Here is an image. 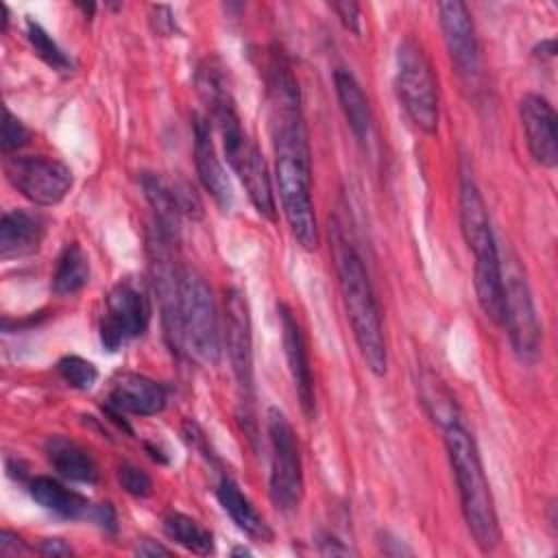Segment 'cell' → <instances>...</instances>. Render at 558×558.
Wrapping results in <instances>:
<instances>
[{"instance_id": "obj_24", "label": "cell", "mask_w": 558, "mask_h": 558, "mask_svg": "<svg viewBox=\"0 0 558 558\" xmlns=\"http://www.w3.org/2000/svg\"><path fill=\"white\" fill-rule=\"evenodd\" d=\"M163 532L170 541L181 545L183 549L207 556L214 551V536L207 527H203L196 519L181 514V512H170L163 519Z\"/></svg>"}, {"instance_id": "obj_18", "label": "cell", "mask_w": 558, "mask_h": 558, "mask_svg": "<svg viewBox=\"0 0 558 558\" xmlns=\"http://www.w3.org/2000/svg\"><path fill=\"white\" fill-rule=\"evenodd\" d=\"M46 233V222L39 214L11 209L0 220V257L15 259L39 248Z\"/></svg>"}, {"instance_id": "obj_5", "label": "cell", "mask_w": 558, "mask_h": 558, "mask_svg": "<svg viewBox=\"0 0 558 558\" xmlns=\"http://www.w3.org/2000/svg\"><path fill=\"white\" fill-rule=\"evenodd\" d=\"M395 89L410 122L434 135L440 118L438 83L425 48L414 37H405L397 48Z\"/></svg>"}, {"instance_id": "obj_23", "label": "cell", "mask_w": 558, "mask_h": 558, "mask_svg": "<svg viewBox=\"0 0 558 558\" xmlns=\"http://www.w3.org/2000/svg\"><path fill=\"white\" fill-rule=\"evenodd\" d=\"M89 281V262L85 251L76 242H68L57 259L52 272V292L70 296L81 292Z\"/></svg>"}, {"instance_id": "obj_6", "label": "cell", "mask_w": 558, "mask_h": 558, "mask_svg": "<svg viewBox=\"0 0 558 558\" xmlns=\"http://www.w3.org/2000/svg\"><path fill=\"white\" fill-rule=\"evenodd\" d=\"M181 331L183 347L196 360L216 366L220 362V323L207 281L192 268L181 272Z\"/></svg>"}, {"instance_id": "obj_2", "label": "cell", "mask_w": 558, "mask_h": 558, "mask_svg": "<svg viewBox=\"0 0 558 558\" xmlns=\"http://www.w3.org/2000/svg\"><path fill=\"white\" fill-rule=\"evenodd\" d=\"M331 248L338 272V286L347 316L351 320L353 338L368 371L381 377L388 371V349L377 296L373 292L362 255L357 253L355 244L349 240L344 227L336 218L331 220Z\"/></svg>"}, {"instance_id": "obj_10", "label": "cell", "mask_w": 558, "mask_h": 558, "mask_svg": "<svg viewBox=\"0 0 558 558\" xmlns=\"http://www.w3.org/2000/svg\"><path fill=\"white\" fill-rule=\"evenodd\" d=\"M501 325L508 331L517 357L525 364H534L541 355V325L530 286L521 272L504 277Z\"/></svg>"}, {"instance_id": "obj_11", "label": "cell", "mask_w": 558, "mask_h": 558, "mask_svg": "<svg viewBox=\"0 0 558 558\" xmlns=\"http://www.w3.org/2000/svg\"><path fill=\"white\" fill-rule=\"evenodd\" d=\"M225 340L229 362L238 381L240 403L253 405V342H251V318L248 307L240 290H229L225 296Z\"/></svg>"}, {"instance_id": "obj_31", "label": "cell", "mask_w": 558, "mask_h": 558, "mask_svg": "<svg viewBox=\"0 0 558 558\" xmlns=\"http://www.w3.org/2000/svg\"><path fill=\"white\" fill-rule=\"evenodd\" d=\"M22 549H24V545L17 538V534H13L9 530L0 532V556H13V554H20Z\"/></svg>"}, {"instance_id": "obj_29", "label": "cell", "mask_w": 558, "mask_h": 558, "mask_svg": "<svg viewBox=\"0 0 558 558\" xmlns=\"http://www.w3.org/2000/svg\"><path fill=\"white\" fill-rule=\"evenodd\" d=\"M28 142V129L9 111L4 109V122H2V153L11 155L13 150L22 148Z\"/></svg>"}, {"instance_id": "obj_20", "label": "cell", "mask_w": 558, "mask_h": 558, "mask_svg": "<svg viewBox=\"0 0 558 558\" xmlns=\"http://www.w3.org/2000/svg\"><path fill=\"white\" fill-rule=\"evenodd\" d=\"M216 497L222 506V510L231 517V521L242 530L246 536L255 541H272V530L266 523V519L255 510L251 499L240 490V486L231 477H222Z\"/></svg>"}, {"instance_id": "obj_1", "label": "cell", "mask_w": 558, "mask_h": 558, "mask_svg": "<svg viewBox=\"0 0 558 558\" xmlns=\"http://www.w3.org/2000/svg\"><path fill=\"white\" fill-rule=\"evenodd\" d=\"M266 100L283 216L294 240L305 251H316L320 238L312 201V153L301 92L290 61L277 48L266 61Z\"/></svg>"}, {"instance_id": "obj_27", "label": "cell", "mask_w": 558, "mask_h": 558, "mask_svg": "<svg viewBox=\"0 0 558 558\" xmlns=\"http://www.w3.org/2000/svg\"><path fill=\"white\" fill-rule=\"evenodd\" d=\"M168 183H170V192H172L179 214L187 216V218H203V203H201L196 190L185 179L168 181Z\"/></svg>"}, {"instance_id": "obj_9", "label": "cell", "mask_w": 558, "mask_h": 558, "mask_svg": "<svg viewBox=\"0 0 558 558\" xmlns=\"http://www.w3.org/2000/svg\"><path fill=\"white\" fill-rule=\"evenodd\" d=\"M150 323V301L133 281L111 288L100 318V342L107 351H118L129 340L142 336Z\"/></svg>"}, {"instance_id": "obj_28", "label": "cell", "mask_w": 558, "mask_h": 558, "mask_svg": "<svg viewBox=\"0 0 558 558\" xmlns=\"http://www.w3.org/2000/svg\"><path fill=\"white\" fill-rule=\"evenodd\" d=\"M118 480H120L122 488L129 495H133V497L144 499V497L153 495V480H150V475L146 471H142L140 466H135V464H129V462L122 464L120 471H118Z\"/></svg>"}, {"instance_id": "obj_8", "label": "cell", "mask_w": 558, "mask_h": 558, "mask_svg": "<svg viewBox=\"0 0 558 558\" xmlns=\"http://www.w3.org/2000/svg\"><path fill=\"white\" fill-rule=\"evenodd\" d=\"M4 174L24 198L41 207L61 203L74 181L63 161L46 155H7Z\"/></svg>"}, {"instance_id": "obj_12", "label": "cell", "mask_w": 558, "mask_h": 558, "mask_svg": "<svg viewBox=\"0 0 558 558\" xmlns=\"http://www.w3.org/2000/svg\"><path fill=\"white\" fill-rule=\"evenodd\" d=\"M438 22L458 74L473 81L480 72V44L466 4L460 0L438 2Z\"/></svg>"}, {"instance_id": "obj_33", "label": "cell", "mask_w": 558, "mask_h": 558, "mask_svg": "<svg viewBox=\"0 0 558 558\" xmlns=\"http://www.w3.org/2000/svg\"><path fill=\"white\" fill-rule=\"evenodd\" d=\"M135 554H140V556H170V549L159 545V543H153V541H140L137 547H135Z\"/></svg>"}, {"instance_id": "obj_19", "label": "cell", "mask_w": 558, "mask_h": 558, "mask_svg": "<svg viewBox=\"0 0 558 558\" xmlns=\"http://www.w3.org/2000/svg\"><path fill=\"white\" fill-rule=\"evenodd\" d=\"M46 458L52 469L70 482L78 484H96L98 482V466L92 453L68 436H50L44 445Z\"/></svg>"}, {"instance_id": "obj_30", "label": "cell", "mask_w": 558, "mask_h": 558, "mask_svg": "<svg viewBox=\"0 0 558 558\" xmlns=\"http://www.w3.org/2000/svg\"><path fill=\"white\" fill-rule=\"evenodd\" d=\"M329 9L340 17V22H342V26H344L347 31H351L353 35H360V33H362V26H360V22H362V17H360V4L344 0V2H331Z\"/></svg>"}, {"instance_id": "obj_22", "label": "cell", "mask_w": 558, "mask_h": 558, "mask_svg": "<svg viewBox=\"0 0 558 558\" xmlns=\"http://www.w3.org/2000/svg\"><path fill=\"white\" fill-rule=\"evenodd\" d=\"M140 183H142V190H144V196L146 201L150 203L153 211H155V220H157V233H161L163 238L172 240L177 238L179 233V209H177V203L172 198V192H170V183L159 177V174H153V172H144L140 177Z\"/></svg>"}, {"instance_id": "obj_14", "label": "cell", "mask_w": 558, "mask_h": 558, "mask_svg": "<svg viewBox=\"0 0 558 558\" xmlns=\"http://www.w3.org/2000/svg\"><path fill=\"white\" fill-rule=\"evenodd\" d=\"M519 116L530 155L536 163L554 168L558 161V129L554 107L547 98L538 94H527L519 105Z\"/></svg>"}, {"instance_id": "obj_13", "label": "cell", "mask_w": 558, "mask_h": 558, "mask_svg": "<svg viewBox=\"0 0 558 558\" xmlns=\"http://www.w3.org/2000/svg\"><path fill=\"white\" fill-rule=\"evenodd\" d=\"M31 497L46 510L63 517V519H89L96 521L105 530H116V512L111 504H92L87 497L65 488L61 482L39 475L28 484Z\"/></svg>"}, {"instance_id": "obj_34", "label": "cell", "mask_w": 558, "mask_h": 558, "mask_svg": "<svg viewBox=\"0 0 558 558\" xmlns=\"http://www.w3.org/2000/svg\"><path fill=\"white\" fill-rule=\"evenodd\" d=\"M320 554H325V556H329V554L336 556V554H351V549L344 547V545H340V541L327 536L325 541H320Z\"/></svg>"}, {"instance_id": "obj_16", "label": "cell", "mask_w": 558, "mask_h": 558, "mask_svg": "<svg viewBox=\"0 0 558 558\" xmlns=\"http://www.w3.org/2000/svg\"><path fill=\"white\" fill-rule=\"evenodd\" d=\"M166 405V388L140 373H120L111 381L107 408L113 416H153Z\"/></svg>"}, {"instance_id": "obj_7", "label": "cell", "mask_w": 558, "mask_h": 558, "mask_svg": "<svg viewBox=\"0 0 558 558\" xmlns=\"http://www.w3.org/2000/svg\"><path fill=\"white\" fill-rule=\"evenodd\" d=\"M270 440V499L277 510L292 512L303 499V464L296 434L279 408L266 414Z\"/></svg>"}, {"instance_id": "obj_4", "label": "cell", "mask_w": 558, "mask_h": 558, "mask_svg": "<svg viewBox=\"0 0 558 558\" xmlns=\"http://www.w3.org/2000/svg\"><path fill=\"white\" fill-rule=\"evenodd\" d=\"M460 229L466 246L475 255V294L482 312L501 323L504 270L497 253L490 216L475 181L464 174L460 183Z\"/></svg>"}, {"instance_id": "obj_17", "label": "cell", "mask_w": 558, "mask_h": 558, "mask_svg": "<svg viewBox=\"0 0 558 558\" xmlns=\"http://www.w3.org/2000/svg\"><path fill=\"white\" fill-rule=\"evenodd\" d=\"M194 163H196V172H198L203 187L211 194L216 205L225 211L231 209V205H233L231 181H229L227 170L216 153L214 142H211L209 122L203 116L194 118Z\"/></svg>"}, {"instance_id": "obj_25", "label": "cell", "mask_w": 558, "mask_h": 558, "mask_svg": "<svg viewBox=\"0 0 558 558\" xmlns=\"http://www.w3.org/2000/svg\"><path fill=\"white\" fill-rule=\"evenodd\" d=\"M26 35H28V41L35 50V54L46 61L50 68L59 70V72H68L72 70V61L68 59V54L59 48V44L33 20L26 22Z\"/></svg>"}, {"instance_id": "obj_32", "label": "cell", "mask_w": 558, "mask_h": 558, "mask_svg": "<svg viewBox=\"0 0 558 558\" xmlns=\"http://www.w3.org/2000/svg\"><path fill=\"white\" fill-rule=\"evenodd\" d=\"M39 554H44V556H70L72 549L61 538H46L39 545Z\"/></svg>"}, {"instance_id": "obj_26", "label": "cell", "mask_w": 558, "mask_h": 558, "mask_svg": "<svg viewBox=\"0 0 558 558\" xmlns=\"http://www.w3.org/2000/svg\"><path fill=\"white\" fill-rule=\"evenodd\" d=\"M57 371H59L61 379L76 390H89L98 379V368L81 355L61 357L57 364Z\"/></svg>"}, {"instance_id": "obj_3", "label": "cell", "mask_w": 558, "mask_h": 558, "mask_svg": "<svg viewBox=\"0 0 558 558\" xmlns=\"http://www.w3.org/2000/svg\"><path fill=\"white\" fill-rule=\"evenodd\" d=\"M445 447L456 475L466 527L482 551H493L499 545L501 532L477 445L456 421L445 425Z\"/></svg>"}, {"instance_id": "obj_35", "label": "cell", "mask_w": 558, "mask_h": 558, "mask_svg": "<svg viewBox=\"0 0 558 558\" xmlns=\"http://www.w3.org/2000/svg\"><path fill=\"white\" fill-rule=\"evenodd\" d=\"M534 54L541 59H551L556 54V39H545L534 48Z\"/></svg>"}, {"instance_id": "obj_21", "label": "cell", "mask_w": 558, "mask_h": 558, "mask_svg": "<svg viewBox=\"0 0 558 558\" xmlns=\"http://www.w3.org/2000/svg\"><path fill=\"white\" fill-rule=\"evenodd\" d=\"M333 85H336L338 102L347 118L349 129L353 131V135L360 142H366L371 135V129H373V113H371L368 98L364 96L360 83L355 81V76L349 70L338 68L333 74Z\"/></svg>"}, {"instance_id": "obj_15", "label": "cell", "mask_w": 558, "mask_h": 558, "mask_svg": "<svg viewBox=\"0 0 558 558\" xmlns=\"http://www.w3.org/2000/svg\"><path fill=\"white\" fill-rule=\"evenodd\" d=\"M279 320H281L283 353L288 360V371L294 381V390L299 395L301 410L307 418H312L314 408H316V395H314V375H312V366H310L307 342H305L299 320L294 318L292 310L286 303L279 305Z\"/></svg>"}]
</instances>
